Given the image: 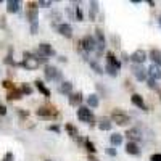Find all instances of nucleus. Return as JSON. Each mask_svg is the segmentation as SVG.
Returning a JSON list of instances; mask_svg holds the SVG:
<instances>
[{"mask_svg": "<svg viewBox=\"0 0 161 161\" xmlns=\"http://www.w3.org/2000/svg\"><path fill=\"white\" fill-rule=\"evenodd\" d=\"M24 69H28V71H34L37 69L39 66H40V61L37 58V55H34V53L31 52H24L23 53V61L19 63Z\"/></svg>", "mask_w": 161, "mask_h": 161, "instance_id": "nucleus-1", "label": "nucleus"}, {"mask_svg": "<svg viewBox=\"0 0 161 161\" xmlns=\"http://www.w3.org/2000/svg\"><path fill=\"white\" fill-rule=\"evenodd\" d=\"M79 48L84 50L86 53H90V52H95L97 50V42H95V37L93 36H86L79 40Z\"/></svg>", "mask_w": 161, "mask_h": 161, "instance_id": "nucleus-2", "label": "nucleus"}, {"mask_svg": "<svg viewBox=\"0 0 161 161\" xmlns=\"http://www.w3.org/2000/svg\"><path fill=\"white\" fill-rule=\"evenodd\" d=\"M36 114L39 118H44V119H55V118H58L60 113L53 108V106H39Z\"/></svg>", "mask_w": 161, "mask_h": 161, "instance_id": "nucleus-3", "label": "nucleus"}, {"mask_svg": "<svg viewBox=\"0 0 161 161\" xmlns=\"http://www.w3.org/2000/svg\"><path fill=\"white\" fill-rule=\"evenodd\" d=\"M77 118L82 121V123H89V124H92L93 121H95V116H93V113L89 106H79L77 108Z\"/></svg>", "mask_w": 161, "mask_h": 161, "instance_id": "nucleus-4", "label": "nucleus"}, {"mask_svg": "<svg viewBox=\"0 0 161 161\" xmlns=\"http://www.w3.org/2000/svg\"><path fill=\"white\" fill-rule=\"evenodd\" d=\"M44 74H45L47 80H61V77H63L61 71L58 68H55V66H52V64H45Z\"/></svg>", "mask_w": 161, "mask_h": 161, "instance_id": "nucleus-5", "label": "nucleus"}, {"mask_svg": "<svg viewBox=\"0 0 161 161\" xmlns=\"http://www.w3.org/2000/svg\"><path fill=\"white\" fill-rule=\"evenodd\" d=\"M93 37H95V42H97V55H103V48H105V44H106V40H105V34L100 28L95 29V32H93Z\"/></svg>", "mask_w": 161, "mask_h": 161, "instance_id": "nucleus-6", "label": "nucleus"}, {"mask_svg": "<svg viewBox=\"0 0 161 161\" xmlns=\"http://www.w3.org/2000/svg\"><path fill=\"white\" fill-rule=\"evenodd\" d=\"M111 121H113V123H116L118 126H126V124L130 123V118H129L126 113H123V111L114 110V111L111 113Z\"/></svg>", "mask_w": 161, "mask_h": 161, "instance_id": "nucleus-7", "label": "nucleus"}, {"mask_svg": "<svg viewBox=\"0 0 161 161\" xmlns=\"http://www.w3.org/2000/svg\"><path fill=\"white\" fill-rule=\"evenodd\" d=\"M132 74L136 76V79L139 80V82H143V80L148 79V73L145 71V68L142 64H134L132 66Z\"/></svg>", "mask_w": 161, "mask_h": 161, "instance_id": "nucleus-8", "label": "nucleus"}, {"mask_svg": "<svg viewBox=\"0 0 161 161\" xmlns=\"http://www.w3.org/2000/svg\"><path fill=\"white\" fill-rule=\"evenodd\" d=\"M130 60H132L134 64H142V63H145V60H147V52L142 50V48H137L136 52H132Z\"/></svg>", "mask_w": 161, "mask_h": 161, "instance_id": "nucleus-9", "label": "nucleus"}, {"mask_svg": "<svg viewBox=\"0 0 161 161\" xmlns=\"http://www.w3.org/2000/svg\"><path fill=\"white\" fill-rule=\"evenodd\" d=\"M39 55H42V57H53L55 55V50H53V47L47 42H42V44H39V50H37Z\"/></svg>", "mask_w": 161, "mask_h": 161, "instance_id": "nucleus-10", "label": "nucleus"}, {"mask_svg": "<svg viewBox=\"0 0 161 161\" xmlns=\"http://www.w3.org/2000/svg\"><path fill=\"white\" fill-rule=\"evenodd\" d=\"M106 64H110L111 68H114V69L119 71V69H121V64H123V63L119 61V58L114 57L113 52H106Z\"/></svg>", "mask_w": 161, "mask_h": 161, "instance_id": "nucleus-11", "label": "nucleus"}, {"mask_svg": "<svg viewBox=\"0 0 161 161\" xmlns=\"http://www.w3.org/2000/svg\"><path fill=\"white\" fill-rule=\"evenodd\" d=\"M57 29H58V32H60L63 37H66V39H71V37H73V28H71V24H68V23L58 24Z\"/></svg>", "mask_w": 161, "mask_h": 161, "instance_id": "nucleus-12", "label": "nucleus"}, {"mask_svg": "<svg viewBox=\"0 0 161 161\" xmlns=\"http://www.w3.org/2000/svg\"><path fill=\"white\" fill-rule=\"evenodd\" d=\"M58 92L63 93V95H71L73 93V82H69V80H61L60 86H58Z\"/></svg>", "mask_w": 161, "mask_h": 161, "instance_id": "nucleus-13", "label": "nucleus"}, {"mask_svg": "<svg viewBox=\"0 0 161 161\" xmlns=\"http://www.w3.org/2000/svg\"><path fill=\"white\" fill-rule=\"evenodd\" d=\"M82 92H73L71 95H69V105L71 106H80V103H82Z\"/></svg>", "mask_w": 161, "mask_h": 161, "instance_id": "nucleus-14", "label": "nucleus"}, {"mask_svg": "<svg viewBox=\"0 0 161 161\" xmlns=\"http://www.w3.org/2000/svg\"><path fill=\"white\" fill-rule=\"evenodd\" d=\"M130 102H132V105H136L137 108H140V110H147V106H145V102H143V98H142V95H139V93H132L130 95Z\"/></svg>", "mask_w": 161, "mask_h": 161, "instance_id": "nucleus-15", "label": "nucleus"}, {"mask_svg": "<svg viewBox=\"0 0 161 161\" xmlns=\"http://www.w3.org/2000/svg\"><path fill=\"white\" fill-rule=\"evenodd\" d=\"M150 60L153 61L155 66H159L161 68V50L159 48H152L150 50Z\"/></svg>", "mask_w": 161, "mask_h": 161, "instance_id": "nucleus-16", "label": "nucleus"}, {"mask_svg": "<svg viewBox=\"0 0 161 161\" xmlns=\"http://www.w3.org/2000/svg\"><path fill=\"white\" fill-rule=\"evenodd\" d=\"M147 73H148V77H152V79H155V80H159V79H161V68H159V66L152 64L150 68L147 69Z\"/></svg>", "mask_w": 161, "mask_h": 161, "instance_id": "nucleus-17", "label": "nucleus"}, {"mask_svg": "<svg viewBox=\"0 0 161 161\" xmlns=\"http://www.w3.org/2000/svg\"><path fill=\"white\" fill-rule=\"evenodd\" d=\"M21 8V2L19 0H8L7 2V11L8 13H18Z\"/></svg>", "mask_w": 161, "mask_h": 161, "instance_id": "nucleus-18", "label": "nucleus"}, {"mask_svg": "<svg viewBox=\"0 0 161 161\" xmlns=\"http://www.w3.org/2000/svg\"><path fill=\"white\" fill-rule=\"evenodd\" d=\"M37 18H39L37 8H26V19H28L31 24L32 23H37Z\"/></svg>", "mask_w": 161, "mask_h": 161, "instance_id": "nucleus-19", "label": "nucleus"}, {"mask_svg": "<svg viewBox=\"0 0 161 161\" xmlns=\"http://www.w3.org/2000/svg\"><path fill=\"white\" fill-rule=\"evenodd\" d=\"M126 152H127L129 155H134V156L140 155V148H139V145H137L136 142H127V143H126Z\"/></svg>", "mask_w": 161, "mask_h": 161, "instance_id": "nucleus-20", "label": "nucleus"}, {"mask_svg": "<svg viewBox=\"0 0 161 161\" xmlns=\"http://www.w3.org/2000/svg\"><path fill=\"white\" fill-rule=\"evenodd\" d=\"M126 136H127V139H129V142H139L140 140V132H139V129H129L127 132H126Z\"/></svg>", "mask_w": 161, "mask_h": 161, "instance_id": "nucleus-21", "label": "nucleus"}, {"mask_svg": "<svg viewBox=\"0 0 161 161\" xmlns=\"http://www.w3.org/2000/svg\"><path fill=\"white\" fill-rule=\"evenodd\" d=\"M19 98H23V92H21V89H13V90H10V92L7 93V100H8V102L19 100Z\"/></svg>", "mask_w": 161, "mask_h": 161, "instance_id": "nucleus-22", "label": "nucleus"}, {"mask_svg": "<svg viewBox=\"0 0 161 161\" xmlns=\"http://www.w3.org/2000/svg\"><path fill=\"white\" fill-rule=\"evenodd\" d=\"M66 132H68V136L71 137V139H74V140H79L80 142V139H79V130H77V127L76 126H73V124H66Z\"/></svg>", "mask_w": 161, "mask_h": 161, "instance_id": "nucleus-23", "label": "nucleus"}, {"mask_svg": "<svg viewBox=\"0 0 161 161\" xmlns=\"http://www.w3.org/2000/svg\"><path fill=\"white\" fill-rule=\"evenodd\" d=\"M98 15V2H90L89 3V18L93 21Z\"/></svg>", "mask_w": 161, "mask_h": 161, "instance_id": "nucleus-24", "label": "nucleus"}, {"mask_svg": "<svg viewBox=\"0 0 161 161\" xmlns=\"http://www.w3.org/2000/svg\"><path fill=\"white\" fill-rule=\"evenodd\" d=\"M34 86H36V89L40 92V93H44V97H50V90L45 87V84L42 82V80H36V82H34Z\"/></svg>", "mask_w": 161, "mask_h": 161, "instance_id": "nucleus-25", "label": "nucleus"}, {"mask_svg": "<svg viewBox=\"0 0 161 161\" xmlns=\"http://www.w3.org/2000/svg\"><path fill=\"white\" fill-rule=\"evenodd\" d=\"M87 105H89V108H97V106L100 105L98 95H95V93H90V95L87 97Z\"/></svg>", "mask_w": 161, "mask_h": 161, "instance_id": "nucleus-26", "label": "nucleus"}, {"mask_svg": "<svg viewBox=\"0 0 161 161\" xmlns=\"http://www.w3.org/2000/svg\"><path fill=\"white\" fill-rule=\"evenodd\" d=\"M110 140H111L113 147H119L121 143H123V136H121V134H111Z\"/></svg>", "mask_w": 161, "mask_h": 161, "instance_id": "nucleus-27", "label": "nucleus"}, {"mask_svg": "<svg viewBox=\"0 0 161 161\" xmlns=\"http://www.w3.org/2000/svg\"><path fill=\"white\" fill-rule=\"evenodd\" d=\"M111 126H113V124H111L110 119H102L100 123H98V129H100V130H110Z\"/></svg>", "mask_w": 161, "mask_h": 161, "instance_id": "nucleus-28", "label": "nucleus"}, {"mask_svg": "<svg viewBox=\"0 0 161 161\" xmlns=\"http://www.w3.org/2000/svg\"><path fill=\"white\" fill-rule=\"evenodd\" d=\"M11 53H13V48L10 47V50H8V55L5 57V60H3V61H5V63H7L8 66H18V63H16L15 60H13V57H11Z\"/></svg>", "mask_w": 161, "mask_h": 161, "instance_id": "nucleus-29", "label": "nucleus"}, {"mask_svg": "<svg viewBox=\"0 0 161 161\" xmlns=\"http://www.w3.org/2000/svg\"><path fill=\"white\" fill-rule=\"evenodd\" d=\"M90 68L95 71L97 74H103V68L98 64V61H95V60H92V61H90Z\"/></svg>", "mask_w": 161, "mask_h": 161, "instance_id": "nucleus-30", "label": "nucleus"}, {"mask_svg": "<svg viewBox=\"0 0 161 161\" xmlns=\"http://www.w3.org/2000/svg\"><path fill=\"white\" fill-rule=\"evenodd\" d=\"M19 89H21V92H23V95H31V93L34 92V89H32L29 84H26V82H24V84H21V87H19Z\"/></svg>", "mask_w": 161, "mask_h": 161, "instance_id": "nucleus-31", "label": "nucleus"}, {"mask_svg": "<svg viewBox=\"0 0 161 161\" xmlns=\"http://www.w3.org/2000/svg\"><path fill=\"white\" fill-rule=\"evenodd\" d=\"M74 18H76V21L84 19V13H82V10H80V7H74Z\"/></svg>", "mask_w": 161, "mask_h": 161, "instance_id": "nucleus-32", "label": "nucleus"}, {"mask_svg": "<svg viewBox=\"0 0 161 161\" xmlns=\"http://www.w3.org/2000/svg\"><path fill=\"white\" fill-rule=\"evenodd\" d=\"M84 147H86V148L90 152V153H95L97 152V148H95V145H93L89 139H84Z\"/></svg>", "mask_w": 161, "mask_h": 161, "instance_id": "nucleus-33", "label": "nucleus"}, {"mask_svg": "<svg viewBox=\"0 0 161 161\" xmlns=\"http://www.w3.org/2000/svg\"><path fill=\"white\" fill-rule=\"evenodd\" d=\"M105 71H106V73H108V74H110L111 77H116V76H118V69H114V68H111V66H110V64H106V66H105Z\"/></svg>", "mask_w": 161, "mask_h": 161, "instance_id": "nucleus-34", "label": "nucleus"}, {"mask_svg": "<svg viewBox=\"0 0 161 161\" xmlns=\"http://www.w3.org/2000/svg\"><path fill=\"white\" fill-rule=\"evenodd\" d=\"M147 86H148L150 89H153V90H156L159 86L156 84V80L155 79H152V77H148V79H147Z\"/></svg>", "mask_w": 161, "mask_h": 161, "instance_id": "nucleus-35", "label": "nucleus"}, {"mask_svg": "<svg viewBox=\"0 0 161 161\" xmlns=\"http://www.w3.org/2000/svg\"><path fill=\"white\" fill-rule=\"evenodd\" d=\"M2 86H3L5 89H8V92H10V90H13V89H16V87H15V84H13L11 80H8V79H5V80H3Z\"/></svg>", "mask_w": 161, "mask_h": 161, "instance_id": "nucleus-36", "label": "nucleus"}, {"mask_svg": "<svg viewBox=\"0 0 161 161\" xmlns=\"http://www.w3.org/2000/svg\"><path fill=\"white\" fill-rule=\"evenodd\" d=\"M39 7L48 8V7H52V2H50V0H39Z\"/></svg>", "mask_w": 161, "mask_h": 161, "instance_id": "nucleus-37", "label": "nucleus"}, {"mask_svg": "<svg viewBox=\"0 0 161 161\" xmlns=\"http://www.w3.org/2000/svg\"><path fill=\"white\" fill-rule=\"evenodd\" d=\"M48 130H52V132H57V134H60V130H61V129H60V126H58V124H50V126H48Z\"/></svg>", "mask_w": 161, "mask_h": 161, "instance_id": "nucleus-38", "label": "nucleus"}, {"mask_svg": "<svg viewBox=\"0 0 161 161\" xmlns=\"http://www.w3.org/2000/svg\"><path fill=\"white\" fill-rule=\"evenodd\" d=\"M13 159H15V155H13L11 152H8V153L3 156V159H2V161H13Z\"/></svg>", "mask_w": 161, "mask_h": 161, "instance_id": "nucleus-39", "label": "nucleus"}, {"mask_svg": "<svg viewBox=\"0 0 161 161\" xmlns=\"http://www.w3.org/2000/svg\"><path fill=\"white\" fill-rule=\"evenodd\" d=\"M39 31V23H32L31 24V34H37Z\"/></svg>", "mask_w": 161, "mask_h": 161, "instance_id": "nucleus-40", "label": "nucleus"}, {"mask_svg": "<svg viewBox=\"0 0 161 161\" xmlns=\"http://www.w3.org/2000/svg\"><path fill=\"white\" fill-rule=\"evenodd\" d=\"M106 153H108L110 156H116V148L114 147H108V148H106Z\"/></svg>", "mask_w": 161, "mask_h": 161, "instance_id": "nucleus-41", "label": "nucleus"}, {"mask_svg": "<svg viewBox=\"0 0 161 161\" xmlns=\"http://www.w3.org/2000/svg\"><path fill=\"white\" fill-rule=\"evenodd\" d=\"M150 161H161V153H153L150 156Z\"/></svg>", "mask_w": 161, "mask_h": 161, "instance_id": "nucleus-42", "label": "nucleus"}, {"mask_svg": "<svg viewBox=\"0 0 161 161\" xmlns=\"http://www.w3.org/2000/svg\"><path fill=\"white\" fill-rule=\"evenodd\" d=\"M18 114H19L21 118H28V116H29V113H28V111H24L23 108H18Z\"/></svg>", "mask_w": 161, "mask_h": 161, "instance_id": "nucleus-43", "label": "nucleus"}, {"mask_svg": "<svg viewBox=\"0 0 161 161\" xmlns=\"http://www.w3.org/2000/svg\"><path fill=\"white\" fill-rule=\"evenodd\" d=\"M7 114V106L0 103V116H5Z\"/></svg>", "mask_w": 161, "mask_h": 161, "instance_id": "nucleus-44", "label": "nucleus"}, {"mask_svg": "<svg viewBox=\"0 0 161 161\" xmlns=\"http://www.w3.org/2000/svg\"><path fill=\"white\" fill-rule=\"evenodd\" d=\"M7 26V23H5V16H2L0 18V28H5Z\"/></svg>", "mask_w": 161, "mask_h": 161, "instance_id": "nucleus-45", "label": "nucleus"}, {"mask_svg": "<svg viewBox=\"0 0 161 161\" xmlns=\"http://www.w3.org/2000/svg\"><path fill=\"white\" fill-rule=\"evenodd\" d=\"M147 3H148L150 7H155V2H153V0H147Z\"/></svg>", "mask_w": 161, "mask_h": 161, "instance_id": "nucleus-46", "label": "nucleus"}, {"mask_svg": "<svg viewBox=\"0 0 161 161\" xmlns=\"http://www.w3.org/2000/svg\"><path fill=\"white\" fill-rule=\"evenodd\" d=\"M89 159H90V161H98L95 156H92V155H89Z\"/></svg>", "mask_w": 161, "mask_h": 161, "instance_id": "nucleus-47", "label": "nucleus"}, {"mask_svg": "<svg viewBox=\"0 0 161 161\" xmlns=\"http://www.w3.org/2000/svg\"><path fill=\"white\" fill-rule=\"evenodd\" d=\"M58 60H60V61H61V63H66V58H64V57H60V58H58Z\"/></svg>", "mask_w": 161, "mask_h": 161, "instance_id": "nucleus-48", "label": "nucleus"}, {"mask_svg": "<svg viewBox=\"0 0 161 161\" xmlns=\"http://www.w3.org/2000/svg\"><path fill=\"white\" fill-rule=\"evenodd\" d=\"M158 24H159V26H161V15H159V16H158Z\"/></svg>", "mask_w": 161, "mask_h": 161, "instance_id": "nucleus-49", "label": "nucleus"}, {"mask_svg": "<svg viewBox=\"0 0 161 161\" xmlns=\"http://www.w3.org/2000/svg\"><path fill=\"white\" fill-rule=\"evenodd\" d=\"M47 161H50V159H47Z\"/></svg>", "mask_w": 161, "mask_h": 161, "instance_id": "nucleus-50", "label": "nucleus"}]
</instances>
